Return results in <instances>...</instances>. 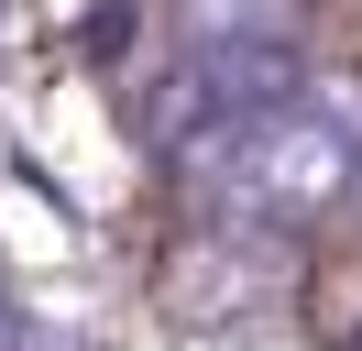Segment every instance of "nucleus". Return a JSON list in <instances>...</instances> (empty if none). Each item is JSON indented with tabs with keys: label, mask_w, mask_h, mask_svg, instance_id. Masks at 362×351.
I'll list each match as a JSON object with an SVG mask.
<instances>
[{
	"label": "nucleus",
	"mask_w": 362,
	"mask_h": 351,
	"mask_svg": "<svg viewBox=\"0 0 362 351\" xmlns=\"http://www.w3.org/2000/svg\"><path fill=\"white\" fill-rule=\"evenodd\" d=\"M176 176L209 197V219L242 231H296V219L362 197V77H308L274 110L230 121L220 143L176 154Z\"/></svg>",
	"instance_id": "f257e3e1"
},
{
	"label": "nucleus",
	"mask_w": 362,
	"mask_h": 351,
	"mask_svg": "<svg viewBox=\"0 0 362 351\" xmlns=\"http://www.w3.org/2000/svg\"><path fill=\"white\" fill-rule=\"evenodd\" d=\"M176 44H308V0H176Z\"/></svg>",
	"instance_id": "f03ea898"
}]
</instances>
